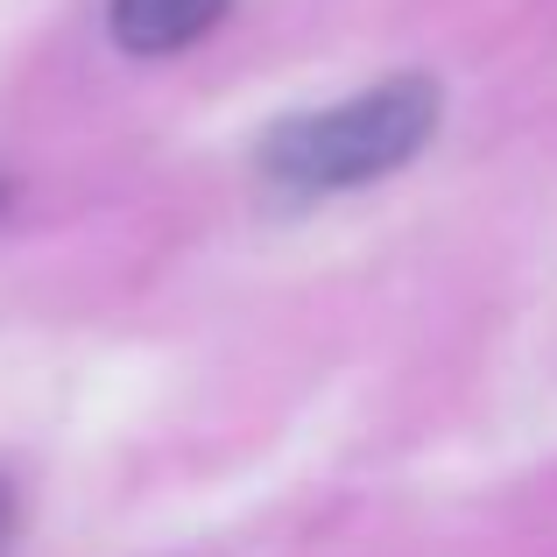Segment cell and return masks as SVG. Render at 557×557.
<instances>
[{
    "label": "cell",
    "mask_w": 557,
    "mask_h": 557,
    "mask_svg": "<svg viewBox=\"0 0 557 557\" xmlns=\"http://www.w3.org/2000/svg\"><path fill=\"white\" fill-rule=\"evenodd\" d=\"M437 113H445V92L431 78H388L332 113H304V121L275 127L261 149V177L289 198L374 184L437 135Z\"/></svg>",
    "instance_id": "cell-1"
},
{
    "label": "cell",
    "mask_w": 557,
    "mask_h": 557,
    "mask_svg": "<svg viewBox=\"0 0 557 557\" xmlns=\"http://www.w3.org/2000/svg\"><path fill=\"white\" fill-rule=\"evenodd\" d=\"M233 0H113V42L135 57H170L198 42Z\"/></svg>",
    "instance_id": "cell-2"
}]
</instances>
